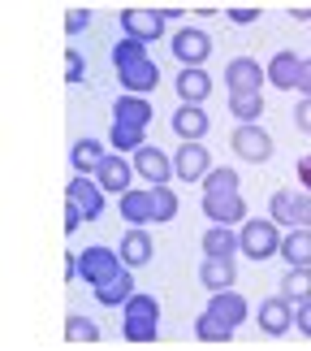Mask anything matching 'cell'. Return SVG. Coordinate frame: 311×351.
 I'll return each instance as SVG.
<instances>
[{
    "mask_svg": "<svg viewBox=\"0 0 311 351\" xmlns=\"http://www.w3.org/2000/svg\"><path fill=\"white\" fill-rule=\"evenodd\" d=\"M113 65H117V78H121V87H126L130 96H147V91L160 83L156 61L147 57V48L139 44V39H117Z\"/></svg>",
    "mask_w": 311,
    "mask_h": 351,
    "instance_id": "6da1fadb",
    "label": "cell"
},
{
    "mask_svg": "<svg viewBox=\"0 0 311 351\" xmlns=\"http://www.w3.org/2000/svg\"><path fill=\"white\" fill-rule=\"evenodd\" d=\"M156 317H160V304L152 295H130L126 300V343H152L156 339Z\"/></svg>",
    "mask_w": 311,
    "mask_h": 351,
    "instance_id": "7a4b0ae2",
    "label": "cell"
},
{
    "mask_svg": "<svg viewBox=\"0 0 311 351\" xmlns=\"http://www.w3.org/2000/svg\"><path fill=\"white\" fill-rule=\"evenodd\" d=\"M121 265H126V261H121V252H108L104 243H96V247H87L83 256H78V274H83V282H91V287L117 278Z\"/></svg>",
    "mask_w": 311,
    "mask_h": 351,
    "instance_id": "3957f363",
    "label": "cell"
},
{
    "mask_svg": "<svg viewBox=\"0 0 311 351\" xmlns=\"http://www.w3.org/2000/svg\"><path fill=\"white\" fill-rule=\"evenodd\" d=\"M238 239H242V256H251V261H268V256L281 252L277 221H247Z\"/></svg>",
    "mask_w": 311,
    "mask_h": 351,
    "instance_id": "277c9868",
    "label": "cell"
},
{
    "mask_svg": "<svg viewBox=\"0 0 311 351\" xmlns=\"http://www.w3.org/2000/svg\"><path fill=\"white\" fill-rule=\"evenodd\" d=\"M121 31H126V39H139L147 48L152 39L165 35V13L160 9H126L121 13Z\"/></svg>",
    "mask_w": 311,
    "mask_h": 351,
    "instance_id": "5b68a950",
    "label": "cell"
},
{
    "mask_svg": "<svg viewBox=\"0 0 311 351\" xmlns=\"http://www.w3.org/2000/svg\"><path fill=\"white\" fill-rule=\"evenodd\" d=\"M229 143H234V152H238L242 160H251V165H264V160L273 156V139H268L260 126H238Z\"/></svg>",
    "mask_w": 311,
    "mask_h": 351,
    "instance_id": "8992f818",
    "label": "cell"
},
{
    "mask_svg": "<svg viewBox=\"0 0 311 351\" xmlns=\"http://www.w3.org/2000/svg\"><path fill=\"white\" fill-rule=\"evenodd\" d=\"M264 70H260V61H251V57H238V61H229V70H225V83H229V96H251V91H260L264 83Z\"/></svg>",
    "mask_w": 311,
    "mask_h": 351,
    "instance_id": "52a82bcc",
    "label": "cell"
},
{
    "mask_svg": "<svg viewBox=\"0 0 311 351\" xmlns=\"http://www.w3.org/2000/svg\"><path fill=\"white\" fill-rule=\"evenodd\" d=\"M208 52H212V39L199 31V26H186V31L173 35V57H178L186 70L199 65V61H208Z\"/></svg>",
    "mask_w": 311,
    "mask_h": 351,
    "instance_id": "ba28073f",
    "label": "cell"
},
{
    "mask_svg": "<svg viewBox=\"0 0 311 351\" xmlns=\"http://www.w3.org/2000/svg\"><path fill=\"white\" fill-rule=\"evenodd\" d=\"M70 204L83 208L87 221L104 217V186H100L96 178H70Z\"/></svg>",
    "mask_w": 311,
    "mask_h": 351,
    "instance_id": "9c48e42d",
    "label": "cell"
},
{
    "mask_svg": "<svg viewBox=\"0 0 311 351\" xmlns=\"http://www.w3.org/2000/svg\"><path fill=\"white\" fill-rule=\"evenodd\" d=\"M173 169H178V178H186V182H204V173H208V147L204 143H182L178 156H173Z\"/></svg>",
    "mask_w": 311,
    "mask_h": 351,
    "instance_id": "30bf717a",
    "label": "cell"
},
{
    "mask_svg": "<svg viewBox=\"0 0 311 351\" xmlns=\"http://www.w3.org/2000/svg\"><path fill=\"white\" fill-rule=\"evenodd\" d=\"M290 326H294V313H290V300H286V295H273V300L260 304V330L264 334H277V339H281Z\"/></svg>",
    "mask_w": 311,
    "mask_h": 351,
    "instance_id": "8fae6325",
    "label": "cell"
},
{
    "mask_svg": "<svg viewBox=\"0 0 311 351\" xmlns=\"http://www.w3.org/2000/svg\"><path fill=\"white\" fill-rule=\"evenodd\" d=\"M173 130L182 134V143H199L208 134V109H199V104H182V109L173 113Z\"/></svg>",
    "mask_w": 311,
    "mask_h": 351,
    "instance_id": "7c38bea8",
    "label": "cell"
},
{
    "mask_svg": "<svg viewBox=\"0 0 311 351\" xmlns=\"http://www.w3.org/2000/svg\"><path fill=\"white\" fill-rule=\"evenodd\" d=\"M204 213L216 226H234V221H242V213H247V199H242V191L238 195H204Z\"/></svg>",
    "mask_w": 311,
    "mask_h": 351,
    "instance_id": "4fadbf2b",
    "label": "cell"
},
{
    "mask_svg": "<svg viewBox=\"0 0 311 351\" xmlns=\"http://www.w3.org/2000/svg\"><path fill=\"white\" fill-rule=\"evenodd\" d=\"M303 57H294V52H277L273 65H268V83H273L277 91H290V87H299V74H303Z\"/></svg>",
    "mask_w": 311,
    "mask_h": 351,
    "instance_id": "5bb4252c",
    "label": "cell"
},
{
    "mask_svg": "<svg viewBox=\"0 0 311 351\" xmlns=\"http://www.w3.org/2000/svg\"><path fill=\"white\" fill-rule=\"evenodd\" d=\"M134 169H139V178H147L152 186H160L173 173V165H169V156L160 152V147H139V156H134Z\"/></svg>",
    "mask_w": 311,
    "mask_h": 351,
    "instance_id": "9a60e30c",
    "label": "cell"
},
{
    "mask_svg": "<svg viewBox=\"0 0 311 351\" xmlns=\"http://www.w3.org/2000/svg\"><path fill=\"white\" fill-rule=\"evenodd\" d=\"M199 282H204L208 291H229V282H238V274H234V261H229V256H204Z\"/></svg>",
    "mask_w": 311,
    "mask_h": 351,
    "instance_id": "2e32d148",
    "label": "cell"
},
{
    "mask_svg": "<svg viewBox=\"0 0 311 351\" xmlns=\"http://www.w3.org/2000/svg\"><path fill=\"white\" fill-rule=\"evenodd\" d=\"M178 96H182V104H204L212 96V78L199 65H191V70L178 74Z\"/></svg>",
    "mask_w": 311,
    "mask_h": 351,
    "instance_id": "e0dca14e",
    "label": "cell"
},
{
    "mask_svg": "<svg viewBox=\"0 0 311 351\" xmlns=\"http://www.w3.org/2000/svg\"><path fill=\"white\" fill-rule=\"evenodd\" d=\"M208 313L212 317H221L225 326H242V317H247V300L242 295H234V291H212V304H208Z\"/></svg>",
    "mask_w": 311,
    "mask_h": 351,
    "instance_id": "ac0fdd59",
    "label": "cell"
},
{
    "mask_svg": "<svg viewBox=\"0 0 311 351\" xmlns=\"http://www.w3.org/2000/svg\"><path fill=\"white\" fill-rule=\"evenodd\" d=\"M130 178H134V169H130V160H121V156H108L104 165L96 169V182L104 186V191H121V195H126Z\"/></svg>",
    "mask_w": 311,
    "mask_h": 351,
    "instance_id": "d6986e66",
    "label": "cell"
},
{
    "mask_svg": "<svg viewBox=\"0 0 311 351\" xmlns=\"http://www.w3.org/2000/svg\"><path fill=\"white\" fill-rule=\"evenodd\" d=\"M113 121H126V126H139V130H147V121H152V104H147L143 96H121L117 104H113Z\"/></svg>",
    "mask_w": 311,
    "mask_h": 351,
    "instance_id": "ffe728a7",
    "label": "cell"
},
{
    "mask_svg": "<svg viewBox=\"0 0 311 351\" xmlns=\"http://www.w3.org/2000/svg\"><path fill=\"white\" fill-rule=\"evenodd\" d=\"M152 247H156V243L143 234V226H130L126 239H121V261H126V265H147V261H152Z\"/></svg>",
    "mask_w": 311,
    "mask_h": 351,
    "instance_id": "44dd1931",
    "label": "cell"
},
{
    "mask_svg": "<svg viewBox=\"0 0 311 351\" xmlns=\"http://www.w3.org/2000/svg\"><path fill=\"white\" fill-rule=\"evenodd\" d=\"M281 295H286L290 304L311 300V265H290V274L281 278Z\"/></svg>",
    "mask_w": 311,
    "mask_h": 351,
    "instance_id": "7402d4cb",
    "label": "cell"
},
{
    "mask_svg": "<svg viewBox=\"0 0 311 351\" xmlns=\"http://www.w3.org/2000/svg\"><path fill=\"white\" fill-rule=\"evenodd\" d=\"M204 252L208 256H229V261H234V252H242V239L229 230V226H212V230L204 234Z\"/></svg>",
    "mask_w": 311,
    "mask_h": 351,
    "instance_id": "603a6c76",
    "label": "cell"
},
{
    "mask_svg": "<svg viewBox=\"0 0 311 351\" xmlns=\"http://www.w3.org/2000/svg\"><path fill=\"white\" fill-rule=\"evenodd\" d=\"M281 256H286L290 265H311V230L299 226V230H290L281 239Z\"/></svg>",
    "mask_w": 311,
    "mask_h": 351,
    "instance_id": "cb8c5ba5",
    "label": "cell"
},
{
    "mask_svg": "<svg viewBox=\"0 0 311 351\" xmlns=\"http://www.w3.org/2000/svg\"><path fill=\"white\" fill-rule=\"evenodd\" d=\"M130 295H134V282H130V274H126V269H121L117 278H108V282H100V287H96V300H100L104 308H113V304H126Z\"/></svg>",
    "mask_w": 311,
    "mask_h": 351,
    "instance_id": "d4e9b609",
    "label": "cell"
},
{
    "mask_svg": "<svg viewBox=\"0 0 311 351\" xmlns=\"http://www.w3.org/2000/svg\"><path fill=\"white\" fill-rule=\"evenodd\" d=\"M121 217H126L130 226L152 221V191H126L121 195Z\"/></svg>",
    "mask_w": 311,
    "mask_h": 351,
    "instance_id": "484cf974",
    "label": "cell"
},
{
    "mask_svg": "<svg viewBox=\"0 0 311 351\" xmlns=\"http://www.w3.org/2000/svg\"><path fill=\"white\" fill-rule=\"evenodd\" d=\"M104 160H108V156H104V143H96V139L74 143V169H78V173H96Z\"/></svg>",
    "mask_w": 311,
    "mask_h": 351,
    "instance_id": "4316f807",
    "label": "cell"
},
{
    "mask_svg": "<svg viewBox=\"0 0 311 351\" xmlns=\"http://www.w3.org/2000/svg\"><path fill=\"white\" fill-rule=\"evenodd\" d=\"M229 113L238 117V126H255V117L264 113L260 91H251V96H229Z\"/></svg>",
    "mask_w": 311,
    "mask_h": 351,
    "instance_id": "83f0119b",
    "label": "cell"
},
{
    "mask_svg": "<svg viewBox=\"0 0 311 351\" xmlns=\"http://www.w3.org/2000/svg\"><path fill=\"white\" fill-rule=\"evenodd\" d=\"M204 195H238V173L234 169H208L204 173Z\"/></svg>",
    "mask_w": 311,
    "mask_h": 351,
    "instance_id": "f1b7e54d",
    "label": "cell"
},
{
    "mask_svg": "<svg viewBox=\"0 0 311 351\" xmlns=\"http://www.w3.org/2000/svg\"><path fill=\"white\" fill-rule=\"evenodd\" d=\"M178 217V195L169 191V182L152 186V221H173Z\"/></svg>",
    "mask_w": 311,
    "mask_h": 351,
    "instance_id": "f546056e",
    "label": "cell"
},
{
    "mask_svg": "<svg viewBox=\"0 0 311 351\" xmlns=\"http://www.w3.org/2000/svg\"><path fill=\"white\" fill-rule=\"evenodd\" d=\"M195 334H199V339H204V343H229V339H234V326H225L221 317L204 313V317L195 321Z\"/></svg>",
    "mask_w": 311,
    "mask_h": 351,
    "instance_id": "4dcf8cb0",
    "label": "cell"
},
{
    "mask_svg": "<svg viewBox=\"0 0 311 351\" xmlns=\"http://www.w3.org/2000/svg\"><path fill=\"white\" fill-rule=\"evenodd\" d=\"M108 143H113L117 152H139L143 130H139V126H126V121H113V134H108Z\"/></svg>",
    "mask_w": 311,
    "mask_h": 351,
    "instance_id": "1f68e13d",
    "label": "cell"
},
{
    "mask_svg": "<svg viewBox=\"0 0 311 351\" xmlns=\"http://www.w3.org/2000/svg\"><path fill=\"white\" fill-rule=\"evenodd\" d=\"M65 339H70V343H96L100 339V330L96 326H91V321L87 317H70V321H65Z\"/></svg>",
    "mask_w": 311,
    "mask_h": 351,
    "instance_id": "d6a6232c",
    "label": "cell"
},
{
    "mask_svg": "<svg viewBox=\"0 0 311 351\" xmlns=\"http://www.w3.org/2000/svg\"><path fill=\"white\" fill-rule=\"evenodd\" d=\"M290 208H294V195H290V191H273V199H268L273 221H290Z\"/></svg>",
    "mask_w": 311,
    "mask_h": 351,
    "instance_id": "836d02e7",
    "label": "cell"
},
{
    "mask_svg": "<svg viewBox=\"0 0 311 351\" xmlns=\"http://www.w3.org/2000/svg\"><path fill=\"white\" fill-rule=\"evenodd\" d=\"M290 221H294V226H307V230H311V191H307V195H294Z\"/></svg>",
    "mask_w": 311,
    "mask_h": 351,
    "instance_id": "e575fe53",
    "label": "cell"
},
{
    "mask_svg": "<svg viewBox=\"0 0 311 351\" xmlns=\"http://www.w3.org/2000/svg\"><path fill=\"white\" fill-rule=\"evenodd\" d=\"M87 26H91V13H87V9H74L70 18H65V31H70V35H78V31H87Z\"/></svg>",
    "mask_w": 311,
    "mask_h": 351,
    "instance_id": "d590c367",
    "label": "cell"
},
{
    "mask_svg": "<svg viewBox=\"0 0 311 351\" xmlns=\"http://www.w3.org/2000/svg\"><path fill=\"white\" fill-rule=\"evenodd\" d=\"M65 78H70V83H83V57H78V52H70V57H65Z\"/></svg>",
    "mask_w": 311,
    "mask_h": 351,
    "instance_id": "8d00e7d4",
    "label": "cell"
},
{
    "mask_svg": "<svg viewBox=\"0 0 311 351\" xmlns=\"http://www.w3.org/2000/svg\"><path fill=\"white\" fill-rule=\"evenodd\" d=\"M294 126H299L303 134H311V100H303L299 109H294Z\"/></svg>",
    "mask_w": 311,
    "mask_h": 351,
    "instance_id": "74e56055",
    "label": "cell"
},
{
    "mask_svg": "<svg viewBox=\"0 0 311 351\" xmlns=\"http://www.w3.org/2000/svg\"><path fill=\"white\" fill-rule=\"evenodd\" d=\"M294 326H299L307 339H311V300H303V304H299V313H294Z\"/></svg>",
    "mask_w": 311,
    "mask_h": 351,
    "instance_id": "f35d334b",
    "label": "cell"
},
{
    "mask_svg": "<svg viewBox=\"0 0 311 351\" xmlns=\"http://www.w3.org/2000/svg\"><path fill=\"white\" fill-rule=\"evenodd\" d=\"M255 18H260L255 9H229V22H234V26H251Z\"/></svg>",
    "mask_w": 311,
    "mask_h": 351,
    "instance_id": "ab89813d",
    "label": "cell"
},
{
    "mask_svg": "<svg viewBox=\"0 0 311 351\" xmlns=\"http://www.w3.org/2000/svg\"><path fill=\"white\" fill-rule=\"evenodd\" d=\"M83 221H87V217H83V208H78V204H70V213H65V230L74 234V230H78Z\"/></svg>",
    "mask_w": 311,
    "mask_h": 351,
    "instance_id": "60d3db41",
    "label": "cell"
},
{
    "mask_svg": "<svg viewBox=\"0 0 311 351\" xmlns=\"http://www.w3.org/2000/svg\"><path fill=\"white\" fill-rule=\"evenodd\" d=\"M299 91H303V100H311V65H303V74H299Z\"/></svg>",
    "mask_w": 311,
    "mask_h": 351,
    "instance_id": "b9f144b4",
    "label": "cell"
},
{
    "mask_svg": "<svg viewBox=\"0 0 311 351\" xmlns=\"http://www.w3.org/2000/svg\"><path fill=\"white\" fill-rule=\"evenodd\" d=\"M299 182L311 191V156H303V160H299Z\"/></svg>",
    "mask_w": 311,
    "mask_h": 351,
    "instance_id": "7bdbcfd3",
    "label": "cell"
},
{
    "mask_svg": "<svg viewBox=\"0 0 311 351\" xmlns=\"http://www.w3.org/2000/svg\"><path fill=\"white\" fill-rule=\"evenodd\" d=\"M307 65H311V61H307Z\"/></svg>",
    "mask_w": 311,
    "mask_h": 351,
    "instance_id": "ee69618b",
    "label": "cell"
}]
</instances>
